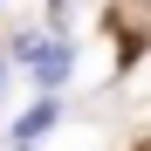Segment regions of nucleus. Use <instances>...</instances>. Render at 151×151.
Segmentation results:
<instances>
[{
  "mask_svg": "<svg viewBox=\"0 0 151 151\" xmlns=\"http://www.w3.org/2000/svg\"><path fill=\"white\" fill-rule=\"evenodd\" d=\"M62 76H69V48H62V41H55V48H35V83L55 89Z\"/></svg>",
  "mask_w": 151,
  "mask_h": 151,
  "instance_id": "f257e3e1",
  "label": "nucleus"
},
{
  "mask_svg": "<svg viewBox=\"0 0 151 151\" xmlns=\"http://www.w3.org/2000/svg\"><path fill=\"white\" fill-rule=\"evenodd\" d=\"M48 124H55V103H41V110H28V117H21V144H35V137L48 131Z\"/></svg>",
  "mask_w": 151,
  "mask_h": 151,
  "instance_id": "f03ea898",
  "label": "nucleus"
}]
</instances>
